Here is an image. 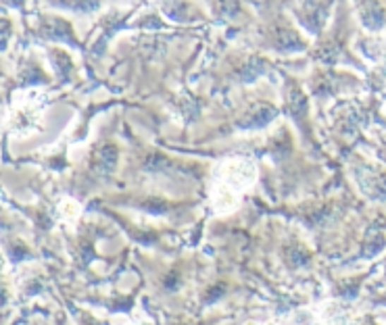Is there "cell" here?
<instances>
[{
    "label": "cell",
    "instance_id": "cell-1",
    "mask_svg": "<svg viewBox=\"0 0 386 325\" xmlns=\"http://www.w3.org/2000/svg\"><path fill=\"white\" fill-rule=\"evenodd\" d=\"M222 171L228 184H248L255 178V167L251 161H228Z\"/></svg>",
    "mask_w": 386,
    "mask_h": 325
},
{
    "label": "cell",
    "instance_id": "cell-2",
    "mask_svg": "<svg viewBox=\"0 0 386 325\" xmlns=\"http://www.w3.org/2000/svg\"><path fill=\"white\" fill-rule=\"evenodd\" d=\"M361 21L370 27V30H378L385 25V8L378 4H366L361 11Z\"/></svg>",
    "mask_w": 386,
    "mask_h": 325
},
{
    "label": "cell",
    "instance_id": "cell-3",
    "mask_svg": "<svg viewBox=\"0 0 386 325\" xmlns=\"http://www.w3.org/2000/svg\"><path fill=\"white\" fill-rule=\"evenodd\" d=\"M361 188L372 198H386V176H370L368 180H363Z\"/></svg>",
    "mask_w": 386,
    "mask_h": 325
},
{
    "label": "cell",
    "instance_id": "cell-9",
    "mask_svg": "<svg viewBox=\"0 0 386 325\" xmlns=\"http://www.w3.org/2000/svg\"><path fill=\"white\" fill-rule=\"evenodd\" d=\"M145 209L155 211V213H165V211H167V204H165L163 200H148L145 204Z\"/></svg>",
    "mask_w": 386,
    "mask_h": 325
},
{
    "label": "cell",
    "instance_id": "cell-4",
    "mask_svg": "<svg viewBox=\"0 0 386 325\" xmlns=\"http://www.w3.org/2000/svg\"><path fill=\"white\" fill-rule=\"evenodd\" d=\"M276 115V111L272 109V106H259V111L257 113H253L244 123H242V128H261V125H265V123H270V119Z\"/></svg>",
    "mask_w": 386,
    "mask_h": 325
},
{
    "label": "cell",
    "instance_id": "cell-5",
    "mask_svg": "<svg viewBox=\"0 0 386 325\" xmlns=\"http://www.w3.org/2000/svg\"><path fill=\"white\" fill-rule=\"evenodd\" d=\"M98 159H100V165L104 167V171H109V169L115 165V161H117V150H115L113 146H104V148L100 150Z\"/></svg>",
    "mask_w": 386,
    "mask_h": 325
},
{
    "label": "cell",
    "instance_id": "cell-7",
    "mask_svg": "<svg viewBox=\"0 0 386 325\" xmlns=\"http://www.w3.org/2000/svg\"><path fill=\"white\" fill-rule=\"evenodd\" d=\"M289 259L292 265H303V263H307L309 261V255H303V250H290L289 252Z\"/></svg>",
    "mask_w": 386,
    "mask_h": 325
},
{
    "label": "cell",
    "instance_id": "cell-6",
    "mask_svg": "<svg viewBox=\"0 0 386 325\" xmlns=\"http://www.w3.org/2000/svg\"><path fill=\"white\" fill-rule=\"evenodd\" d=\"M263 73V63H259V61H251L246 67H244V71H242V80H246V82H253L257 75H261Z\"/></svg>",
    "mask_w": 386,
    "mask_h": 325
},
{
    "label": "cell",
    "instance_id": "cell-8",
    "mask_svg": "<svg viewBox=\"0 0 386 325\" xmlns=\"http://www.w3.org/2000/svg\"><path fill=\"white\" fill-rule=\"evenodd\" d=\"M163 11H165L171 19H180V17H182V13L186 11V6H180V4H167V6H163Z\"/></svg>",
    "mask_w": 386,
    "mask_h": 325
}]
</instances>
